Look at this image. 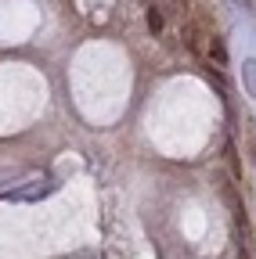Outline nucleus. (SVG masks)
Here are the masks:
<instances>
[{"mask_svg": "<svg viewBox=\"0 0 256 259\" xmlns=\"http://www.w3.org/2000/svg\"><path fill=\"white\" fill-rule=\"evenodd\" d=\"M242 83H245L249 97H256V58H245L242 61Z\"/></svg>", "mask_w": 256, "mask_h": 259, "instance_id": "obj_1", "label": "nucleus"}, {"mask_svg": "<svg viewBox=\"0 0 256 259\" xmlns=\"http://www.w3.org/2000/svg\"><path fill=\"white\" fill-rule=\"evenodd\" d=\"M245 148H249V162L256 166V126H252V119H245Z\"/></svg>", "mask_w": 256, "mask_h": 259, "instance_id": "obj_2", "label": "nucleus"}, {"mask_svg": "<svg viewBox=\"0 0 256 259\" xmlns=\"http://www.w3.org/2000/svg\"><path fill=\"white\" fill-rule=\"evenodd\" d=\"M209 58H213L216 65H228V51H224V44H220L216 36H209Z\"/></svg>", "mask_w": 256, "mask_h": 259, "instance_id": "obj_3", "label": "nucleus"}, {"mask_svg": "<svg viewBox=\"0 0 256 259\" xmlns=\"http://www.w3.org/2000/svg\"><path fill=\"white\" fill-rule=\"evenodd\" d=\"M148 29H152V32L163 29V11H159V8H148Z\"/></svg>", "mask_w": 256, "mask_h": 259, "instance_id": "obj_4", "label": "nucleus"}]
</instances>
